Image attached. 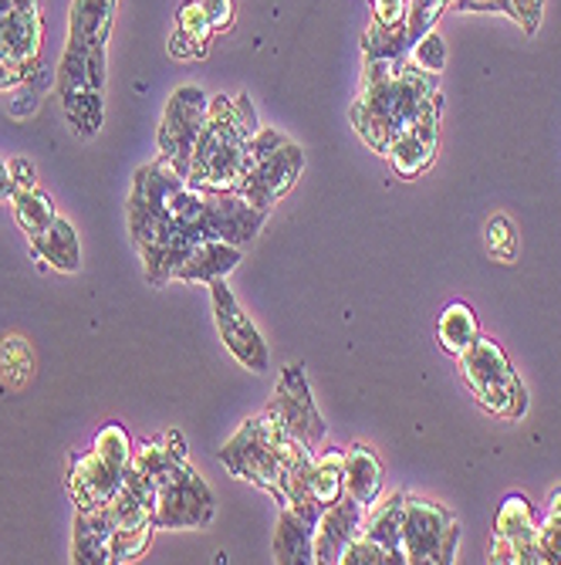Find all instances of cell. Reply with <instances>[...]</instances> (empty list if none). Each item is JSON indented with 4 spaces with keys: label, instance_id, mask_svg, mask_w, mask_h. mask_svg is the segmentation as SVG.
Masks as SVG:
<instances>
[{
    "label": "cell",
    "instance_id": "obj_22",
    "mask_svg": "<svg viewBox=\"0 0 561 565\" xmlns=\"http://www.w3.org/2000/svg\"><path fill=\"white\" fill-rule=\"evenodd\" d=\"M402 501L406 494L396 491L389 498H376L369 508H366V522H363V532L369 542H376L379 548L389 552L392 565H402Z\"/></svg>",
    "mask_w": 561,
    "mask_h": 565
},
{
    "label": "cell",
    "instance_id": "obj_1",
    "mask_svg": "<svg viewBox=\"0 0 561 565\" xmlns=\"http://www.w3.org/2000/svg\"><path fill=\"white\" fill-rule=\"evenodd\" d=\"M126 217L149 285L163 288L199 241L244 247L261 234L268 214L250 207L240 193L196 186L180 167L160 157L136 170Z\"/></svg>",
    "mask_w": 561,
    "mask_h": 565
},
{
    "label": "cell",
    "instance_id": "obj_2",
    "mask_svg": "<svg viewBox=\"0 0 561 565\" xmlns=\"http://www.w3.org/2000/svg\"><path fill=\"white\" fill-rule=\"evenodd\" d=\"M312 457L304 444H298L271 414L247 417L237 434L220 447V465L240 478L265 488L278 504H294L304 511H322L309 494V471Z\"/></svg>",
    "mask_w": 561,
    "mask_h": 565
},
{
    "label": "cell",
    "instance_id": "obj_19",
    "mask_svg": "<svg viewBox=\"0 0 561 565\" xmlns=\"http://www.w3.org/2000/svg\"><path fill=\"white\" fill-rule=\"evenodd\" d=\"M240 262H244V247H237L230 241H199L183 258V265L176 268L173 281L211 285L217 278H227Z\"/></svg>",
    "mask_w": 561,
    "mask_h": 565
},
{
    "label": "cell",
    "instance_id": "obj_30",
    "mask_svg": "<svg viewBox=\"0 0 561 565\" xmlns=\"http://www.w3.org/2000/svg\"><path fill=\"white\" fill-rule=\"evenodd\" d=\"M34 376V352L24 335L0 339V383L11 390H24Z\"/></svg>",
    "mask_w": 561,
    "mask_h": 565
},
{
    "label": "cell",
    "instance_id": "obj_23",
    "mask_svg": "<svg viewBox=\"0 0 561 565\" xmlns=\"http://www.w3.org/2000/svg\"><path fill=\"white\" fill-rule=\"evenodd\" d=\"M214 24L207 18V11H203L199 0H190V4L180 8V18H176V28L170 34V55L173 58H203L207 55V44L214 38Z\"/></svg>",
    "mask_w": 561,
    "mask_h": 565
},
{
    "label": "cell",
    "instance_id": "obj_4",
    "mask_svg": "<svg viewBox=\"0 0 561 565\" xmlns=\"http://www.w3.org/2000/svg\"><path fill=\"white\" fill-rule=\"evenodd\" d=\"M440 95L436 75L420 72L413 62L399 65L382 78L363 82V95L352 106V126L363 136V142L386 157L392 139L410 126L430 98Z\"/></svg>",
    "mask_w": 561,
    "mask_h": 565
},
{
    "label": "cell",
    "instance_id": "obj_5",
    "mask_svg": "<svg viewBox=\"0 0 561 565\" xmlns=\"http://www.w3.org/2000/svg\"><path fill=\"white\" fill-rule=\"evenodd\" d=\"M304 170V152L298 142L281 136L278 129L261 126L250 139V167L237 186V193L265 214H271L278 203L294 190Z\"/></svg>",
    "mask_w": 561,
    "mask_h": 565
},
{
    "label": "cell",
    "instance_id": "obj_9",
    "mask_svg": "<svg viewBox=\"0 0 561 565\" xmlns=\"http://www.w3.org/2000/svg\"><path fill=\"white\" fill-rule=\"evenodd\" d=\"M461 545V522L450 508L406 494L402 501V558L410 565H450Z\"/></svg>",
    "mask_w": 561,
    "mask_h": 565
},
{
    "label": "cell",
    "instance_id": "obj_31",
    "mask_svg": "<svg viewBox=\"0 0 561 565\" xmlns=\"http://www.w3.org/2000/svg\"><path fill=\"white\" fill-rule=\"evenodd\" d=\"M410 62H413L420 72H427V75H440V72H443V65H446V41H443V34H440L436 28H430V31L410 47Z\"/></svg>",
    "mask_w": 561,
    "mask_h": 565
},
{
    "label": "cell",
    "instance_id": "obj_8",
    "mask_svg": "<svg viewBox=\"0 0 561 565\" xmlns=\"http://www.w3.org/2000/svg\"><path fill=\"white\" fill-rule=\"evenodd\" d=\"M152 484H157V498H152L157 529L190 532V529H207L217 519V498L211 484L193 471L190 457L176 460L160 478H152Z\"/></svg>",
    "mask_w": 561,
    "mask_h": 565
},
{
    "label": "cell",
    "instance_id": "obj_18",
    "mask_svg": "<svg viewBox=\"0 0 561 565\" xmlns=\"http://www.w3.org/2000/svg\"><path fill=\"white\" fill-rule=\"evenodd\" d=\"M322 511H304L294 504H281V519L274 529V562L309 565L315 562V525Z\"/></svg>",
    "mask_w": 561,
    "mask_h": 565
},
{
    "label": "cell",
    "instance_id": "obj_40",
    "mask_svg": "<svg viewBox=\"0 0 561 565\" xmlns=\"http://www.w3.org/2000/svg\"><path fill=\"white\" fill-rule=\"evenodd\" d=\"M548 501H551V508H554V511H561V488H554Z\"/></svg>",
    "mask_w": 561,
    "mask_h": 565
},
{
    "label": "cell",
    "instance_id": "obj_35",
    "mask_svg": "<svg viewBox=\"0 0 561 565\" xmlns=\"http://www.w3.org/2000/svg\"><path fill=\"white\" fill-rule=\"evenodd\" d=\"M410 0H373V21L382 28H406Z\"/></svg>",
    "mask_w": 561,
    "mask_h": 565
},
{
    "label": "cell",
    "instance_id": "obj_28",
    "mask_svg": "<svg viewBox=\"0 0 561 565\" xmlns=\"http://www.w3.org/2000/svg\"><path fill=\"white\" fill-rule=\"evenodd\" d=\"M62 106H65L68 126H72L82 139L98 136L101 119H106V102H101V92H95V88L62 92Z\"/></svg>",
    "mask_w": 561,
    "mask_h": 565
},
{
    "label": "cell",
    "instance_id": "obj_27",
    "mask_svg": "<svg viewBox=\"0 0 561 565\" xmlns=\"http://www.w3.org/2000/svg\"><path fill=\"white\" fill-rule=\"evenodd\" d=\"M309 494L319 508H328L345 494V450L332 447V450H322L312 457Z\"/></svg>",
    "mask_w": 561,
    "mask_h": 565
},
{
    "label": "cell",
    "instance_id": "obj_25",
    "mask_svg": "<svg viewBox=\"0 0 561 565\" xmlns=\"http://www.w3.org/2000/svg\"><path fill=\"white\" fill-rule=\"evenodd\" d=\"M345 494L366 508L382 494V465L376 450L366 444H355L345 450Z\"/></svg>",
    "mask_w": 561,
    "mask_h": 565
},
{
    "label": "cell",
    "instance_id": "obj_12",
    "mask_svg": "<svg viewBox=\"0 0 561 565\" xmlns=\"http://www.w3.org/2000/svg\"><path fill=\"white\" fill-rule=\"evenodd\" d=\"M211 298H214V322L220 332V342L237 363L250 373H265L271 366V349L261 335V329L253 326V319L240 308L237 295L227 288V278L211 281Z\"/></svg>",
    "mask_w": 561,
    "mask_h": 565
},
{
    "label": "cell",
    "instance_id": "obj_21",
    "mask_svg": "<svg viewBox=\"0 0 561 565\" xmlns=\"http://www.w3.org/2000/svg\"><path fill=\"white\" fill-rule=\"evenodd\" d=\"M119 0H72L68 18V44L72 47H106L112 34V21Z\"/></svg>",
    "mask_w": 561,
    "mask_h": 565
},
{
    "label": "cell",
    "instance_id": "obj_3",
    "mask_svg": "<svg viewBox=\"0 0 561 565\" xmlns=\"http://www.w3.org/2000/svg\"><path fill=\"white\" fill-rule=\"evenodd\" d=\"M258 129L261 122L247 95H211V116L193 146L186 177L196 186L237 193L250 167V139Z\"/></svg>",
    "mask_w": 561,
    "mask_h": 565
},
{
    "label": "cell",
    "instance_id": "obj_39",
    "mask_svg": "<svg viewBox=\"0 0 561 565\" xmlns=\"http://www.w3.org/2000/svg\"><path fill=\"white\" fill-rule=\"evenodd\" d=\"M14 196V177H11V163L0 160V203H11Z\"/></svg>",
    "mask_w": 561,
    "mask_h": 565
},
{
    "label": "cell",
    "instance_id": "obj_24",
    "mask_svg": "<svg viewBox=\"0 0 561 565\" xmlns=\"http://www.w3.org/2000/svg\"><path fill=\"white\" fill-rule=\"evenodd\" d=\"M75 88H106V47H72L65 44V55L58 65V92Z\"/></svg>",
    "mask_w": 561,
    "mask_h": 565
},
{
    "label": "cell",
    "instance_id": "obj_34",
    "mask_svg": "<svg viewBox=\"0 0 561 565\" xmlns=\"http://www.w3.org/2000/svg\"><path fill=\"white\" fill-rule=\"evenodd\" d=\"M342 565H392V558H389L386 548H379L366 535H355V542L342 555Z\"/></svg>",
    "mask_w": 561,
    "mask_h": 565
},
{
    "label": "cell",
    "instance_id": "obj_20",
    "mask_svg": "<svg viewBox=\"0 0 561 565\" xmlns=\"http://www.w3.org/2000/svg\"><path fill=\"white\" fill-rule=\"evenodd\" d=\"M28 241H31V254L41 262V268L62 271V275H75L82 268V244H78L72 221L55 217L41 234H34Z\"/></svg>",
    "mask_w": 561,
    "mask_h": 565
},
{
    "label": "cell",
    "instance_id": "obj_6",
    "mask_svg": "<svg viewBox=\"0 0 561 565\" xmlns=\"http://www.w3.org/2000/svg\"><path fill=\"white\" fill-rule=\"evenodd\" d=\"M456 366H461L464 383L471 386L474 399L487 409V414H494L500 420L525 417L528 390H525L518 370L511 366V359H507V352L494 339L481 335L461 359H456Z\"/></svg>",
    "mask_w": 561,
    "mask_h": 565
},
{
    "label": "cell",
    "instance_id": "obj_26",
    "mask_svg": "<svg viewBox=\"0 0 561 565\" xmlns=\"http://www.w3.org/2000/svg\"><path fill=\"white\" fill-rule=\"evenodd\" d=\"M436 339L443 345V352L461 359L477 339H481V319L467 301H450L443 308V316L436 322Z\"/></svg>",
    "mask_w": 561,
    "mask_h": 565
},
{
    "label": "cell",
    "instance_id": "obj_14",
    "mask_svg": "<svg viewBox=\"0 0 561 565\" xmlns=\"http://www.w3.org/2000/svg\"><path fill=\"white\" fill-rule=\"evenodd\" d=\"M538 515L525 494H507L490 539V562L497 565H541L538 558Z\"/></svg>",
    "mask_w": 561,
    "mask_h": 565
},
{
    "label": "cell",
    "instance_id": "obj_38",
    "mask_svg": "<svg viewBox=\"0 0 561 565\" xmlns=\"http://www.w3.org/2000/svg\"><path fill=\"white\" fill-rule=\"evenodd\" d=\"M453 8H464V11H500V14L511 18L507 0H453Z\"/></svg>",
    "mask_w": 561,
    "mask_h": 565
},
{
    "label": "cell",
    "instance_id": "obj_33",
    "mask_svg": "<svg viewBox=\"0 0 561 565\" xmlns=\"http://www.w3.org/2000/svg\"><path fill=\"white\" fill-rule=\"evenodd\" d=\"M538 558L541 562H558L561 565V511H548V519L538 522Z\"/></svg>",
    "mask_w": 561,
    "mask_h": 565
},
{
    "label": "cell",
    "instance_id": "obj_11",
    "mask_svg": "<svg viewBox=\"0 0 561 565\" xmlns=\"http://www.w3.org/2000/svg\"><path fill=\"white\" fill-rule=\"evenodd\" d=\"M211 116V95L199 85H180L173 88L166 113L160 122V157L170 160L173 167H180L183 173H190V157L193 146L207 126Z\"/></svg>",
    "mask_w": 561,
    "mask_h": 565
},
{
    "label": "cell",
    "instance_id": "obj_13",
    "mask_svg": "<svg viewBox=\"0 0 561 565\" xmlns=\"http://www.w3.org/2000/svg\"><path fill=\"white\" fill-rule=\"evenodd\" d=\"M268 414L309 450H319L325 440V417L312 396V386L304 380L301 366L281 370V380L274 386V396L268 403Z\"/></svg>",
    "mask_w": 561,
    "mask_h": 565
},
{
    "label": "cell",
    "instance_id": "obj_17",
    "mask_svg": "<svg viewBox=\"0 0 561 565\" xmlns=\"http://www.w3.org/2000/svg\"><path fill=\"white\" fill-rule=\"evenodd\" d=\"M72 562L75 565H112V511H109V504L75 511Z\"/></svg>",
    "mask_w": 561,
    "mask_h": 565
},
{
    "label": "cell",
    "instance_id": "obj_15",
    "mask_svg": "<svg viewBox=\"0 0 561 565\" xmlns=\"http://www.w3.org/2000/svg\"><path fill=\"white\" fill-rule=\"evenodd\" d=\"M440 116H443V92L436 98H430L423 106V113L392 139L386 160L392 163L396 177L417 180L420 173H427L433 167L436 139H440Z\"/></svg>",
    "mask_w": 561,
    "mask_h": 565
},
{
    "label": "cell",
    "instance_id": "obj_29",
    "mask_svg": "<svg viewBox=\"0 0 561 565\" xmlns=\"http://www.w3.org/2000/svg\"><path fill=\"white\" fill-rule=\"evenodd\" d=\"M11 207H14V221L18 227L34 237L41 234L51 221L58 217V207H55V200H51L41 186H28V190H14L11 196Z\"/></svg>",
    "mask_w": 561,
    "mask_h": 565
},
{
    "label": "cell",
    "instance_id": "obj_7",
    "mask_svg": "<svg viewBox=\"0 0 561 565\" xmlns=\"http://www.w3.org/2000/svg\"><path fill=\"white\" fill-rule=\"evenodd\" d=\"M132 437L122 424H106L95 440L91 450L75 457V465L68 471V494L78 508H98L109 504L122 484V475L132 460Z\"/></svg>",
    "mask_w": 561,
    "mask_h": 565
},
{
    "label": "cell",
    "instance_id": "obj_10",
    "mask_svg": "<svg viewBox=\"0 0 561 565\" xmlns=\"http://www.w3.org/2000/svg\"><path fill=\"white\" fill-rule=\"evenodd\" d=\"M44 18L37 0H0V88H18L41 65Z\"/></svg>",
    "mask_w": 561,
    "mask_h": 565
},
{
    "label": "cell",
    "instance_id": "obj_37",
    "mask_svg": "<svg viewBox=\"0 0 561 565\" xmlns=\"http://www.w3.org/2000/svg\"><path fill=\"white\" fill-rule=\"evenodd\" d=\"M11 177H14V190L41 186V183H37V170H34L28 160H11Z\"/></svg>",
    "mask_w": 561,
    "mask_h": 565
},
{
    "label": "cell",
    "instance_id": "obj_32",
    "mask_svg": "<svg viewBox=\"0 0 561 565\" xmlns=\"http://www.w3.org/2000/svg\"><path fill=\"white\" fill-rule=\"evenodd\" d=\"M487 250H490V258H497L504 265L515 262V254H518V227L507 221L504 214H497L487 224Z\"/></svg>",
    "mask_w": 561,
    "mask_h": 565
},
{
    "label": "cell",
    "instance_id": "obj_36",
    "mask_svg": "<svg viewBox=\"0 0 561 565\" xmlns=\"http://www.w3.org/2000/svg\"><path fill=\"white\" fill-rule=\"evenodd\" d=\"M507 8H511V18H515L528 34L538 31L541 11H544V0H507Z\"/></svg>",
    "mask_w": 561,
    "mask_h": 565
},
{
    "label": "cell",
    "instance_id": "obj_16",
    "mask_svg": "<svg viewBox=\"0 0 561 565\" xmlns=\"http://www.w3.org/2000/svg\"><path fill=\"white\" fill-rule=\"evenodd\" d=\"M363 522H366V504H359L348 494H342L335 504L322 508L319 525H315V562H322V565L342 562L345 548L363 532Z\"/></svg>",
    "mask_w": 561,
    "mask_h": 565
}]
</instances>
